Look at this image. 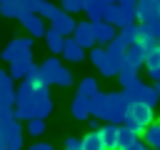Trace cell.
Returning a JSON list of instances; mask_svg holds the SVG:
<instances>
[{
  "mask_svg": "<svg viewBox=\"0 0 160 150\" xmlns=\"http://www.w3.org/2000/svg\"><path fill=\"white\" fill-rule=\"evenodd\" d=\"M35 68H38V65H35V62H32V58H30V60H18V62H10V70H8V72H10V78H12V80H25V78H28Z\"/></svg>",
  "mask_w": 160,
  "mask_h": 150,
  "instance_id": "obj_15",
  "label": "cell"
},
{
  "mask_svg": "<svg viewBox=\"0 0 160 150\" xmlns=\"http://www.w3.org/2000/svg\"><path fill=\"white\" fill-rule=\"evenodd\" d=\"M142 88H145V82H142V80L138 78V80H135V82H132V85H130V88L125 90V95L130 98V102H138V98H140V92H142Z\"/></svg>",
  "mask_w": 160,
  "mask_h": 150,
  "instance_id": "obj_34",
  "label": "cell"
},
{
  "mask_svg": "<svg viewBox=\"0 0 160 150\" xmlns=\"http://www.w3.org/2000/svg\"><path fill=\"white\" fill-rule=\"evenodd\" d=\"M30 58H32V38H15L2 50V60L8 65L18 62V60H30Z\"/></svg>",
  "mask_w": 160,
  "mask_h": 150,
  "instance_id": "obj_4",
  "label": "cell"
},
{
  "mask_svg": "<svg viewBox=\"0 0 160 150\" xmlns=\"http://www.w3.org/2000/svg\"><path fill=\"white\" fill-rule=\"evenodd\" d=\"M118 132H120V125H100V140H102V148L105 150H118Z\"/></svg>",
  "mask_w": 160,
  "mask_h": 150,
  "instance_id": "obj_14",
  "label": "cell"
},
{
  "mask_svg": "<svg viewBox=\"0 0 160 150\" xmlns=\"http://www.w3.org/2000/svg\"><path fill=\"white\" fill-rule=\"evenodd\" d=\"M118 5H122V8H128V10H135L138 8V0H115Z\"/></svg>",
  "mask_w": 160,
  "mask_h": 150,
  "instance_id": "obj_39",
  "label": "cell"
},
{
  "mask_svg": "<svg viewBox=\"0 0 160 150\" xmlns=\"http://www.w3.org/2000/svg\"><path fill=\"white\" fill-rule=\"evenodd\" d=\"M145 28H148V32L160 42V18H155V20H150V22H142Z\"/></svg>",
  "mask_w": 160,
  "mask_h": 150,
  "instance_id": "obj_35",
  "label": "cell"
},
{
  "mask_svg": "<svg viewBox=\"0 0 160 150\" xmlns=\"http://www.w3.org/2000/svg\"><path fill=\"white\" fill-rule=\"evenodd\" d=\"M20 22H22V28L28 30V35H30V38H45V30H48V25H45V20H42L40 15H35V12H28L25 18H20Z\"/></svg>",
  "mask_w": 160,
  "mask_h": 150,
  "instance_id": "obj_8",
  "label": "cell"
},
{
  "mask_svg": "<svg viewBox=\"0 0 160 150\" xmlns=\"http://www.w3.org/2000/svg\"><path fill=\"white\" fill-rule=\"evenodd\" d=\"M12 82H15V80L10 78V72H8V70H0V88H2V90H12Z\"/></svg>",
  "mask_w": 160,
  "mask_h": 150,
  "instance_id": "obj_36",
  "label": "cell"
},
{
  "mask_svg": "<svg viewBox=\"0 0 160 150\" xmlns=\"http://www.w3.org/2000/svg\"><path fill=\"white\" fill-rule=\"evenodd\" d=\"M142 142L150 148V150H160V122H152L145 128L142 132Z\"/></svg>",
  "mask_w": 160,
  "mask_h": 150,
  "instance_id": "obj_19",
  "label": "cell"
},
{
  "mask_svg": "<svg viewBox=\"0 0 160 150\" xmlns=\"http://www.w3.org/2000/svg\"><path fill=\"white\" fill-rule=\"evenodd\" d=\"M138 140V135L128 128V125H120V132H118V150H125L128 145H132Z\"/></svg>",
  "mask_w": 160,
  "mask_h": 150,
  "instance_id": "obj_24",
  "label": "cell"
},
{
  "mask_svg": "<svg viewBox=\"0 0 160 150\" xmlns=\"http://www.w3.org/2000/svg\"><path fill=\"white\" fill-rule=\"evenodd\" d=\"M72 38L80 42V48L85 50V48H95L98 42H95V35H92V22L90 20H82V22H78L75 25V32H72Z\"/></svg>",
  "mask_w": 160,
  "mask_h": 150,
  "instance_id": "obj_7",
  "label": "cell"
},
{
  "mask_svg": "<svg viewBox=\"0 0 160 150\" xmlns=\"http://www.w3.org/2000/svg\"><path fill=\"white\" fill-rule=\"evenodd\" d=\"M135 10H128V8H122V5H118V2H112L110 8H108V12H105V20L112 25V28H128V25H132L135 22Z\"/></svg>",
  "mask_w": 160,
  "mask_h": 150,
  "instance_id": "obj_5",
  "label": "cell"
},
{
  "mask_svg": "<svg viewBox=\"0 0 160 150\" xmlns=\"http://www.w3.org/2000/svg\"><path fill=\"white\" fill-rule=\"evenodd\" d=\"M148 75H150L155 82H160V65H158V68H152V70H148Z\"/></svg>",
  "mask_w": 160,
  "mask_h": 150,
  "instance_id": "obj_40",
  "label": "cell"
},
{
  "mask_svg": "<svg viewBox=\"0 0 160 150\" xmlns=\"http://www.w3.org/2000/svg\"><path fill=\"white\" fill-rule=\"evenodd\" d=\"M135 15H138L140 22H150V20H155V18H160V2H158V0H138Z\"/></svg>",
  "mask_w": 160,
  "mask_h": 150,
  "instance_id": "obj_9",
  "label": "cell"
},
{
  "mask_svg": "<svg viewBox=\"0 0 160 150\" xmlns=\"http://www.w3.org/2000/svg\"><path fill=\"white\" fill-rule=\"evenodd\" d=\"M152 108H148V105H142V102H132L130 105V110H128V115H125V122L122 125H128L138 138L145 132V128L148 125H152Z\"/></svg>",
  "mask_w": 160,
  "mask_h": 150,
  "instance_id": "obj_2",
  "label": "cell"
},
{
  "mask_svg": "<svg viewBox=\"0 0 160 150\" xmlns=\"http://www.w3.org/2000/svg\"><path fill=\"white\" fill-rule=\"evenodd\" d=\"M125 50H128V45H125L118 35L108 42V55H112V58H125Z\"/></svg>",
  "mask_w": 160,
  "mask_h": 150,
  "instance_id": "obj_27",
  "label": "cell"
},
{
  "mask_svg": "<svg viewBox=\"0 0 160 150\" xmlns=\"http://www.w3.org/2000/svg\"><path fill=\"white\" fill-rule=\"evenodd\" d=\"M82 150H105L102 148V140H100V130H90L82 138Z\"/></svg>",
  "mask_w": 160,
  "mask_h": 150,
  "instance_id": "obj_25",
  "label": "cell"
},
{
  "mask_svg": "<svg viewBox=\"0 0 160 150\" xmlns=\"http://www.w3.org/2000/svg\"><path fill=\"white\" fill-rule=\"evenodd\" d=\"M88 125H90V130H100V120H98V118H92Z\"/></svg>",
  "mask_w": 160,
  "mask_h": 150,
  "instance_id": "obj_41",
  "label": "cell"
},
{
  "mask_svg": "<svg viewBox=\"0 0 160 150\" xmlns=\"http://www.w3.org/2000/svg\"><path fill=\"white\" fill-rule=\"evenodd\" d=\"M45 42H48V48H50V52H62V48H65V38L58 32V30H52V28H48L45 30Z\"/></svg>",
  "mask_w": 160,
  "mask_h": 150,
  "instance_id": "obj_21",
  "label": "cell"
},
{
  "mask_svg": "<svg viewBox=\"0 0 160 150\" xmlns=\"http://www.w3.org/2000/svg\"><path fill=\"white\" fill-rule=\"evenodd\" d=\"M145 65H148V70H152V68H158V65H160V42H158L152 50H148V52H145Z\"/></svg>",
  "mask_w": 160,
  "mask_h": 150,
  "instance_id": "obj_32",
  "label": "cell"
},
{
  "mask_svg": "<svg viewBox=\"0 0 160 150\" xmlns=\"http://www.w3.org/2000/svg\"><path fill=\"white\" fill-rule=\"evenodd\" d=\"M60 60L58 58H48L42 65H40V75H42V80H45V85H52L55 82V75L60 72Z\"/></svg>",
  "mask_w": 160,
  "mask_h": 150,
  "instance_id": "obj_18",
  "label": "cell"
},
{
  "mask_svg": "<svg viewBox=\"0 0 160 150\" xmlns=\"http://www.w3.org/2000/svg\"><path fill=\"white\" fill-rule=\"evenodd\" d=\"M52 85H58V88H70V85H72V72L62 65V68H60V72L55 75V82H52Z\"/></svg>",
  "mask_w": 160,
  "mask_h": 150,
  "instance_id": "obj_30",
  "label": "cell"
},
{
  "mask_svg": "<svg viewBox=\"0 0 160 150\" xmlns=\"http://www.w3.org/2000/svg\"><path fill=\"white\" fill-rule=\"evenodd\" d=\"M155 92H158V98H160V82H155Z\"/></svg>",
  "mask_w": 160,
  "mask_h": 150,
  "instance_id": "obj_42",
  "label": "cell"
},
{
  "mask_svg": "<svg viewBox=\"0 0 160 150\" xmlns=\"http://www.w3.org/2000/svg\"><path fill=\"white\" fill-rule=\"evenodd\" d=\"M70 112H72V118L75 120H88L90 118V98H82V95H78L75 92V98H72V102H70Z\"/></svg>",
  "mask_w": 160,
  "mask_h": 150,
  "instance_id": "obj_13",
  "label": "cell"
},
{
  "mask_svg": "<svg viewBox=\"0 0 160 150\" xmlns=\"http://www.w3.org/2000/svg\"><path fill=\"white\" fill-rule=\"evenodd\" d=\"M22 148V128L20 120H0V150H20Z\"/></svg>",
  "mask_w": 160,
  "mask_h": 150,
  "instance_id": "obj_3",
  "label": "cell"
},
{
  "mask_svg": "<svg viewBox=\"0 0 160 150\" xmlns=\"http://www.w3.org/2000/svg\"><path fill=\"white\" fill-rule=\"evenodd\" d=\"M75 25H78V22H75V18H72L70 12H65V10H58V12H55V18L50 20V28H52V30H58L62 38H70V35L75 32Z\"/></svg>",
  "mask_w": 160,
  "mask_h": 150,
  "instance_id": "obj_6",
  "label": "cell"
},
{
  "mask_svg": "<svg viewBox=\"0 0 160 150\" xmlns=\"http://www.w3.org/2000/svg\"><path fill=\"white\" fill-rule=\"evenodd\" d=\"M58 10H60V8H58L55 2H50V0H35V5H32V12H35V15H40L42 20H45V18H48V20H52Z\"/></svg>",
  "mask_w": 160,
  "mask_h": 150,
  "instance_id": "obj_20",
  "label": "cell"
},
{
  "mask_svg": "<svg viewBox=\"0 0 160 150\" xmlns=\"http://www.w3.org/2000/svg\"><path fill=\"white\" fill-rule=\"evenodd\" d=\"M30 150H52V145H50V142H45V140H38V142H32V145H30Z\"/></svg>",
  "mask_w": 160,
  "mask_h": 150,
  "instance_id": "obj_38",
  "label": "cell"
},
{
  "mask_svg": "<svg viewBox=\"0 0 160 150\" xmlns=\"http://www.w3.org/2000/svg\"><path fill=\"white\" fill-rule=\"evenodd\" d=\"M90 60H92V65H95V68H100V65L108 60V48H102V45H95V48L90 50Z\"/></svg>",
  "mask_w": 160,
  "mask_h": 150,
  "instance_id": "obj_29",
  "label": "cell"
},
{
  "mask_svg": "<svg viewBox=\"0 0 160 150\" xmlns=\"http://www.w3.org/2000/svg\"><path fill=\"white\" fill-rule=\"evenodd\" d=\"M118 38H120L128 48H130V45H135V42H138V25L132 22V25H128V28H120Z\"/></svg>",
  "mask_w": 160,
  "mask_h": 150,
  "instance_id": "obj_26",
  "label": "cell"
},
{
  "mask_svg": "<svg viewBox=\"0 0 160 150\" xmlns=\"http://www.w3.org/2000/svg\"><path fill=\"white\" fill-rule=\"evenodd\" d=\"M92 35H95V42L98 45H108L118 32H115V28L108 20H98V22H92Z\"/></svg>",
  "mask_w": 160,
  "mask_h": 150,
  "instance_id": "obj_11",
  "label": "cell"
},
{
  "mask_svg": "<svg viewBox=\"0 0 160 150\" xmlns=\"http://www.w3.org/2000/svg\"><path fill=\"white\" fill-rule=\"evenodd\" d=\"M68 62H82V58H85V50L80 48V42L70 35V38H65V48H62V52H60Z\"/></svg>",
  "mask_w": 160,
  "mask_h": 150,
  "instance_id": "obj_12",
  "label": "cell"
},
{
  "mask_svg": "<svg viewBox=\"0 0 160 150\" xmlns=\"http://www.w3.org/2000/svg\"><path fill=\"white\" fill-rule=\"evenodd\" d=\"M65 150H82V140L80 138H68L65 140Z\"/></svg>",
  "mask_w": 160,
  "mask_h": 150,
  "instance_id": "obj_37",
  "label": "cell"
},
{
  "mask_svg": "<svg viewBox=\"0 0 160 150\" xmlns=\"http://www.w3.org/2000/svg\"><path fill=\"white\" fill-rule=\"evenodd\" d=\"M130 98L125 95V90H118V92H108V100H105V110H102V118L105 122H112V125H122L125 122V115L130 110Z\"/></svg>",
  "mask_w": 160,
  "mask_h": 150,
  "instance_id": "obj_1",
  "label": "cell"
},
{
  "mask_svg": "<svg viewBox=\"0 0 160 150\" xmlns=\"http://www.w3.org/2000/svg\"><path fill=\"white\" fill-rule=\"evenodd\" d=\"M125 65L132 68V70H140V68L145 65V50H142L140 45H130V48L125 50Z\"/></svg>",
  "mask_w": 160,
  "mask_h": 150,
  "instance_id": "obj_16",
  "label": "cell"
},
{
  "mask_svg": "<svg viewBox=\"0 0 160 150\" xmlns=\"http://www.w3.org/2000/svg\"><path fill=\"white\" fill-rule=\"evenodd\" d=\"M45 128H48V125H45V120H38V118H30V120H28V128H25V130H28V132H30L32 138H40V135L45 132Z\"/></svg>",
  "mask_w": 160,
  "mask_h": 150,
  "instance_id": "obj_31",
  "label": "cell"
},
{
  "mask_svg": "<svg viewBox=\"0 0 160 150\" xmlns=\"http://www.w3.org/2000/svg\"><path fill=\"white\" fill-rule=\"evenodd\" d=\"M115 0H85V15L90 22H98V20H105V12L108 8L112 5Z\"/></svg>",
  "mask_w": 160,
  "mask_h": 150,
  "instance_id": "obj_10",
  "label": "cell"
},
{
  "mask_svg": "<svg viewBox=\"0 0 160 150\" xmlns=\"http://www.w3.org/2000/svg\"><path fill=\"white\" fill-rule=\"evenodd\" d=\"M118 78H120V85H122V90H128V88H130V85L138 80V70H132V68H128V65H125V68L118 72Z\"/></svg>",
  "mask_w": 160,
  "mask_h": 150,
  "instance_id": "obj_28",
  "label": "cell"
},
{
  "mask_svg": "<svg viewBox=\"0 0 160 150\" xmlns=\"http://www.w3.org/2000/svg\"><path fill=\"white\" fill-rule=\"evenodd\" d=\"M60 10H65V12H80V10H85V0H60Z\"/></svg>",
  "mask_w": 160,
  "mask_h": 150,
  "instance_id": "obj_33",
  "label": "cell"
},
{
  "mask_svg": "<svg viewBox=\"0 0 160 150\" xmlns=\"http://www.w3.org/2000/svg\"><path fill=\"white\" fill-rule=\"evenodd\" d=\"M95 92H100L98 80H95V78H82L80 85H78V95H82V98H92Z\"/></svg>",
  "mask_w": 160,
  "mask_h": 150,
  "instance_id": "obj_22",
  "label": "cell"
},
{
  "mask_svg": "<svg viewBox=\"0 0 160 150\" xmlns=\"http://www.w3.org/2000/svg\"><path fill=\"white\" fill-rule=\"evenodd\" d=\"M138 102H142V105H148V108L155 110V105L160 102V98H158V92H155V85H145L142 92H140V98H138Z\"/></svg>",
  "mask_w": 160,
  "mask_h": 150,
  "instance_id": "obj_23",
  "label": "cell"
},
{
  "mask_svg": "<svg viewBox=\"0 0 160 150\" xmlns=\"http://www.w3.org/2000/svg\"><path fill=\"white\" fill-rule=\"evenodd\" d=\"M125 68V58H112V55H108V60L98 68L100 70V75H105V78H118V72Z\"/></svg>",
  "mask_w": 160,
  "mask_h": 150,
  "instance_id": "obj_17",
  "label": "cell"
}]
</instances>
